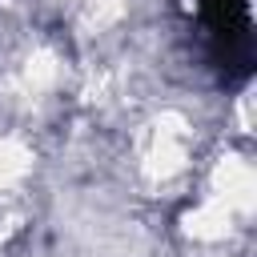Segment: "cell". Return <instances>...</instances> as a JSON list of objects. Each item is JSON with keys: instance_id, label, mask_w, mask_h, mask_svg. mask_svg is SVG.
Wrapping results in <instances>:
<instances>
[{"instance_id": "cell-2", "label": "cell", "mask_w": 257, "mask_h": 257, "mask_svg": "<svg viewBox=\"0 0 257 257\" xmlns=\"http://www.w3.org/2000/svg\"><path fill=\"white\" fill-rule=\"evenodd\" d=\"M233 209L229 205H221L217 197H209V201H201L189 217H185V233L193 237V241H221L229 229H233Z\"/></svg>"}, {"instance_id": "cell-5", "label": "cell", "mask_w": 257, "mask_h": 257, "mask_svg": "<svg viewBox=\"0 0 257 257\" xmlns=\"http://www.w3.org/2000/svg\"><path fill=\"white\" fill-rule=\"evenodd\" d=\"M124 16V0H88V24L92 28H108Z\"/></svg>"}, {"instance_id": "cell-1", "label": "cell", "mask_w": 257, "mask_h": 257, "mask_svg": "<svg viewBox=\"0 0 257 257\" xmlns=\"http://www.w3.org/2000/svg\"><path fill=\"white\" fill-rule=\"evenodd\" d=\"M213 197L221 205H229L233 213H249L253 209V169L241 157H225L213 169Z\"/></svg>"}, {"instance_id": "cell-3", "label": "cell", "mask_w": 257, "mask_h": 257, "mask_svg": "<svg viewBox=\"0 0 257 257\" xmlns=\"http://www.w3.org/2000/svg\"><path fill=\"white\" fill-rule=\"evenodd\" d=\"M28 169H32V149L20 137H0V189L16 185Z\"/></svg>"}, {"instance_id": "cell-4", "label": "cell", "mask_w": 257, "mask_h": 257, "mask_svg": "<svg viewBox=\"0 0 257 257\" xmlns=\"http://www.w3.org/2000/svg\"><path fill=\"white\" fill-rule=\"evenodd\" d=\"M56 72H60L56 56H52L48 48H40V52H32V56H28V64H24V84H28L32 92L52 88V84H56Z\"/></svg>"}]
</instances>
